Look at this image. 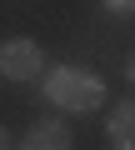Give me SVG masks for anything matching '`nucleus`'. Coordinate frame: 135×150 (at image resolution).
Instances as JSON below:
<instances>
[{
    "label": "nucleus",
    "mask_w": 135,
    "mask_h": 150,
    "mask_svg": "<svg viewBox=\"0 0 135 150\" xmlns=\"http://www.w3.org/2000/svg\"><path fill=\"white\" fill-rule=\"evenodd\" d=\"M0 150H10V135H5V125H0Z\"/></svg>",
    "instance_id": "6"
},
{
    "label": "nucleus",
    "mask_w": 135,
    "mask_h": 150,
    "mask_svg": "<svg viewBox=\"0 0 135 150\" xmlns=\"http://www.w3.org/2000/svg\"><path fill=\"white\" fill-rule=\"evenodd\" d=\"M20 150H75V140H70V130H65V120H35L30 130H25V140H20Z\"/></svg>",
    "instance_id": "3"
},
{
    "label": "nucleus",
    "mask_w": 135,
    "mask_h": 150,
    "mask_svg": "<svg viewBox=\"0 0 135 150\" xmlns=\"http://www.w3.org/2000/svg\"><path fill=\"white\" fill-rule=\"evenodd\" d=\"M130 5L135 0H105V10H115V15H130Z\"/></svg>",
    "instance_id": "5"
},
{
    "label": "nucleus",
    "mask_w": 135,
    "mask_h": 150,
    "mask_svg": "<svg viewBox=\"0 0 135 150\" xmlns=\"http://www.w3.org/2000/svg\"><path fill=\"white\" fill-rule=\"evenodd\" d=\"M40 80H45V100L65 115H95L105 105V80L85 65H55Z\"/></svg>",
    "instance_id": "1"
},
{
    "label": "nucleus",
    "mask_w": 135,
    "mask_h": 150,
    "mask_svg": "<svg viewBox=\"0 0 135 150\" xmlns=\"http://www.w3.org/2000/svg\"><path fill=\"white\" fill-rule=\"evenodd\" d=\"M110 150H120V145H110Z\"/></svg>",
    "instance_id": "7"
},
{
    "label": "nucleus",
    "mask_w": 135,
    "mask_h": 150,
    "mask_svg": "<svg viewBox=\"0 0 135 150\" xmlns=\"http://www.w3.org/2000/svg\"><path fill=\"white\" fill-rule=\"evenodd\" d=\"M0 75H5L10 85H30V80H40V75H45V50H40L35 40H25V35L0 40Z\"/></svg>",
    "instance_id": "2"
},
{
    "label": "nucleus",
    "mask_w": 135,
    "mask_h": 150,
    "mask_svg": "<svg viewBox=\"0 0 135 150\" xmlns=\"http://www.w3.org/2000/svg\"><path fill=\"white\" fill-rule=\"evenodd\" d=\"M130 140H135V105L130 100H115V110H110V145L130 150Z\"/></svg>",
    "instance_id": "4"
}]
</instances>
